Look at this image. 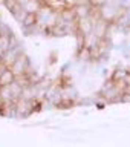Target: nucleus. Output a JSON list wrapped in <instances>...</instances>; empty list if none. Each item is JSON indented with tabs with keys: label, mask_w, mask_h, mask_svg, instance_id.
Here are the masks:
<instances>
[{
	"label": "nucleus",
	"mask_w": 130,
	"mask_h": 147,
	"mask_svg": "<svg viewBox=\"0 0 130 147\" xmlns=\"http://www.w3.org/2000/svg\"><path fill=\"white\" fill-rule=\"evenodd\" d=\"M12 69V72L15 74V77H20V75H25L31 71V66H29V58L26 57L25 52H22L18 57L14 60V63L9 66Z\"/></svg>",
	"instance_id": "1"
},
{
	"label": "nucleus",
	"mask_w": 130,
	"mask_h": 147,
	"mask_svg": "<svg viewBox=\"0 0 130 147\" xmlns=\"http://www.w3.org/2000/svg\"><path fill=\"white\" fill-rule=\"evenodd\" d=\"M94 23H95V20L90 16L89 17H83V18H77V28H78V31L83 32L84 35H89V34L94 32Z\"/></svg>",
	"instance_id": "2"
},
{
	"label": "nucleus",
	"mask_w": 130,
	"mask_h": 147,
	"mask_svg": "<svg viewBox=\"0 0 130 147\" xmlns=\"http://www.w3.org/2000/svg\"><path fill=\"white\" fill-rule=\"evenodd\" d=\"M107 29H109V22H106L104 18H96L95 23H94V34L96 37V40L100 38H104L106 35H107Z\"/></svg>",
	"instance_id": "3"
},
{
	"label": "nucleus",
	"mask_w": 130,
	"mask_h": 147,
	"mask_svg": "<svg viewBox=\"0 0 130 147\" xmlns=\"http://www.w3.org/2000/svg\"><path fill=\"white\" fill-rule=\"evenodd\" d=\"M12 81H15V74L12 72L11 67H5L0 74V84L2 86H9Z\"/></svg>",
	"instance_id": "4"
},
{
	"label": "nucleus",
	"mask_w": 130,
	"mask_h": 147,
	"mask_svg": "<svg viewBox=\"0 0 130 147\" xmlns=\"http://www.w3.org/2000/svg\"><path fill=\"white\" fill-rule=\"evenodd\" d=\"M9 87V90H11V95H12V100L14 101H17L18 98H20L22 96V92H23V86L20 84V83H18L17 80L15 81H12L11 84L8 86Z\"/></svg>",
	"instance_id": "5"
},
{
	"label": "nucleus",
	"mask_w": 130,
	"mask_h": 147,
	"mask_svg": "<svg viewBox=\"0 0 130 147\" xmlns=\"http://www.w3.org/2000/svg\"><path fill=\"white\" fill-rule=\"evenodd\" d=\"M0 100H2L3 103H6V101H14L12 95H11V90H9L8 86H2V90H0Z\"/></svg>",
	"instance_id": "6"
},
{
	"label": "nucleus",
	"mask_w": 130,
	"mask_h": 147,
	"mask_svg": "<svg viewBox=\"0 0 130 147\" xmlns=\"http://www.w3.org/2000/svg\"><path fill=\"white\" fill-rule=\"evenodd\" d=\"M109 0H87V3L90 5L92 8H101L103 5H106Z\"/></svg>",
	"instance_id": "7"
},
{
	"label": "nucleus",
	"mask_w": 130,
	"mask_h": 147,
	"mask_svg": "<svg viewBox=\"0 0 130 147\" xmlns=\"http://www.w3.org/2000/svg\"><path fill=\"white\" fill-rule=\"evenodd\" d=\"M123 81L126 83L127 87H130V72L126 71V74H124V77H123ZM127 87H126V89H127Z\"/></svg>",
	"instance_id": "8"
},
{
	"label": "nucleus",
	"mask_w": 130,
	"mask_h": 147,
	"mask_svg": "<svg viewBox=\"0 0 130 147\" xmlns=\"http://www.w3.org/2000/svg\"><path fill=\"white\" fill-rule=\"evenodd\" d=\"M17 2H18V3H20V5H22V6H25V5H26L28 2H29V0H17Z\"/></svg>",
	"instance_id": "9"
},
{
	"label": "nucleus",
	"mask_w": 130,
	"mask_h": 147,
	"mask_svg": "<svg viewBox=\"0 0 130 147\" xmlns=\"http://www.w3.org/2000/svg\"><path fill=\"white\" fill-rule=\"evenodd\" d=\"M5 67H6V66H5V64L2 63V60H0V74H2V71H3Z\"/></svg>",
	"instance_id": "10"
}]
</instances>
